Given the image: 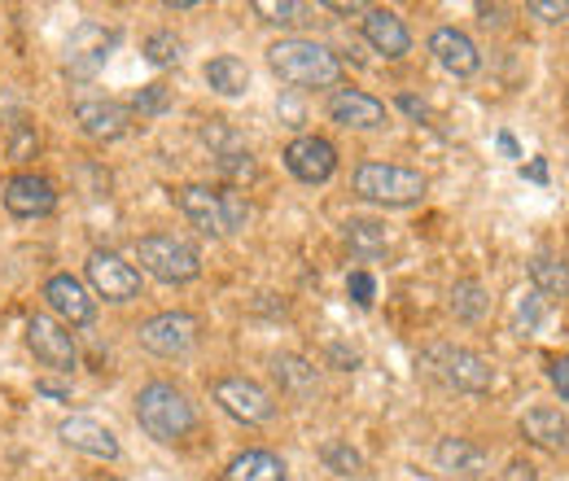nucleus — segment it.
<instances>
[{
    "mask_svg": "<svg viewBox=\"0 0 569 481\" xmlns=\"http://www.w3.org/2000/svg\"><path fill=\"white\" fill-rule=\"evenodd\" d=\"M137 420L149 438L158 442H184L189 433H198V408L189 403L184 390H176L171 381H149L137 394Z\"/></svg>",
    "mask_w": 569,
    "mask_h": 481,
    "instance_id": "nucleus-1",
    "label": "nucleus"
},
{
    "mask_svg": "<svg viewBox=\"0 0 569 481\" xmlns=\"http://www.w3.org/2000/svg\"><path fill=\"white\" fill-rule=\"evenodd\" d=\"M268 67L281 74L293 88H338L342 83V62L333 49L316 44V40H277L268 49Z\"/></svg>",
    "mask_w": 569,
    "mask_h": 481,
    "instance_id": "nucleus-2",
    "label": "nucleus"
},
{
    "mask_svg": "<svg viewBox=\"0 0 569 481\" xmlns=\"http://www.w3.org/2000/svg\"><path fill=\"white\" fill-rule=\"evenodd\" d=\"M176 202L184 210V219L207 232V237H228L237 228H246L250 219V202L237 189H207V184H189L176 193Z\"/></svg>",
    "mask_w": 569,
    "mask_h": 481,
    "instance_id": "nucleus-3",
    "label": "nucleus"
},
{
    "mask_svg": "<svg viewBox=\"0 0 569 481\" xmlns=\"http://www.w3.org/2000/svg\"><path fill=\"white\" fill-rule=\"evenodd\" d=\"M137 263L162 284H189V280L202 275V254L184 237H171V232L141 237L137 241Z\"/></svg>",
    "mask_w": 569,
    "mask_h": 481,
    "instance_id": "nucleus-4",
    "label": "nucleus"
},
{
    "mask_svg": "<svg viewBox=\"0 0 569 481\" xmlns=\"http://www.w3.org/2000/svg\"><path fill=\"white\" fill-rule=\"evenodd\" d=\"M356 193L381 207H417L426 198V176L395 162H363L356 171Z\"/></svg>",
    "mask_w": 569,
    "mask_h": 481,
    "instance_id": "nucleus-5",
    "label": "nucleus"
},
{
    "mask_svg": "<svg viewBox=\"0 0 569 481\" xmlns=\"http://www.w3.org/2000/svg\"><path fill=\"white\" fill-rule=\"evenodd\" d=\"M429 368H433L451 390H465V394H487V390L496 385L491 359H482L478 350H465V345H433V350H429Z\"/></svg>",
    "mask_w": 569,
    "mask_h": 481,
    "instance_id": "nucleus-6",
    "label": "nucleus"
},
{
    "mask_svg": "<svg viewBox=\"0 0 569 481\" xmlns=\"http://www.w3.org/2000/svg\"><path fill=\"white\" fill-rule=\"evenodd\" d=\"M198 333H202V324H198V315H189V311H162V315H149L141 329H137V338L149 354H162V359H176V354H189L193 345H198Z\"/></svg>",
    "mask_w": 569,
    "mask_h": 481,
    "instance_id": "nucleus-7",
    "label": "nucleus"
},
{
    "mask_svg": "<svg viewBox=\"0 0 569 481\" xmlns=\"http://www.w3.org/2000/svg\"><path fill=\"white\" fill-rule=\"evenodd\" d=\"M214 403L232 415V420H241V424H268L277 415V399L259 381H250V377H223V381H214Z\"/></svg>",
    "mask_w": 569,
    "mask_h": 481,
    "instance_id": "nucleus-8",
    "label": "nucleus"
},
{
    "mask_svg": "<svg viewBox=\"0 0 569 481\" xmlns=\"http://www.w3.org/2000/svg\"><path fill=\"white\" fill-rule=\"evenodd\" d=\"M88 284L106 298V302H132L141 293V272L132 263H123L110 250H92L88 254Z\"/></svg>",
    "mask_w": 569,
    "mask_h": 481,
    "instance_id": "nucleus-9",
    "label": "nucleus"
},
{
    "mask_svg": "<svg viewBox=\"0 0 569 481\" xmlns=\"http://www.w3.org/2000/svg\"><path fill=\"white\" fill-rule=\"evenodd\" d=\"M284 167L302 184H325L338 171V149L325 137H298L289 140V149H284Z\"/></svg>",
    "mask_w": 569,
    "mask_h": 481,
    "instance_id": "nucleus-10",
    "label": "nucleus"
},
{
    "mask_svg": "<svg viewBox=\"0 0 569 481\" xmlns=\"http://www.w3.org/2000/svg\"><path fill=\"white\" fill-rule=\"evenodd\" d=\"M27 345L36 350V359H40L44 368H58V372H71L74 359H79L67 324H58L53 315H31V320H27Z\"/></svg>",
    "mask_w": 569,
    "mask_h": 481,
    "instance_id": "nucleus-11",
    "label": "nucleus"
},
{
    "mask_svg": "<svg viewBox=\"0 0 569 481\" xmlns=\"http://www.w3.org/2000/svg\"><path fill=\"white\" fill-rule=\"evenodd\" d=\"M53 207H58V189H53V180H44L36 171H22L4 184V210L18 219H40Z\"/></svg>",
    "mask_w": 569,
    "mask_h": 481,
    "instance_id": "nucleus-12",
    "label": "nucleus"
},
{
    "mask_svg": "<svg viewBox=\"0 0 569 481\" xmlns=\"http://www.w3.org/2000/svg\"><path fill=\"white\" fill-rule=\"evenodd\" d=\"M363 40L377 53H386L390 62H399V58L412 53V31L403 27V18L395 9H363Z\"/></svg>",
    "mask_w": 569,
    "mask_h": 481,
    "instance_id": "nucleus-13",
    "label": "nucleus"
},
{
    "mask_svg": "<svg viewBox=\"0 0 569 481\" xmlns=\"http://www.w3.org/2000/svg\"><path fill=\"white\" fill-rule=\"evenodd\" d=\"M329 114H333V123L356 128V132H377V128H386V106H381L377 97L359 92V88H338V92L329 97Z\"/></svg>",
    "mask_w": 569,
    "mask_h": 481,
    "instance_id": "nucleus-14",
    "label": "nucleus"
},
{
    "mask_svg": "<svg viewBox=\"0 0 569 481\" xmlns=\"http://www.w3.org/2000/svg\"><path fill=\"white\" fill-rule=\"evenodd\" d=\"M44 302H49V311H53L62 324H92V315H97L88 289L67 272L44 280Z\"/></svg>",
    "mask_w": 569,
    "mask_h": 481,
    "instance_id": "nucleus-15",
    "label": "nucleus"
},
{
    "mask_svg": "<svg viewBox=\"0 0 569 481\" xmlns=\"http://www.w3.org/2000/svg\"><path fill=\"white\" fill-rule=\"evenodd\" d=\"M429 53L438 58V67L451 70V74H460V79L478 74V67H482L478 44H473L465 31H456V27H438V31L429 36Z\"/></svg>",
    "mask_w": 569,
    "mask_h": 481,
    "instance_id": "nucleus-16",
    "label": "nucleus"
},
{
    "mask_svg": "<svg viewBox=\"0 0 569 481\" xmlns=\"http://www.w3.org/2000/svg\"><path fill=\"white\" fill-rule=\"evenodd\" d=\"M62 442L74 447V451H83V455H92V460H119V438L106 429V424H97V420H88V415H71V420H62Z\"/></svg>",
    "mask_w": 569,
    "mask_h": 481,
    "instance_id": "nucleus-17",
    "label": "nucleus"
},
{
    "mask_svg": "<svg viewBox=\"0 0 569 481\" xmlns=\"http://www.w3.org/2000/svg\"><path fill=\"white\" fill-rule=\"evenodd\" d=\"M74 119H79V128L92 140H119L132 128V114L119 101H79L74 106Z\"/></svg>",
    "mask_w": 569,
    "mask_h": 481,
    "instance_id": "nucleus-18",
    "label": "nucleus"
},
{
    "mask_svg": "<svg viewBox=\"0 0 569 481\" xmlns=\"http://www.w3.org/2000/svg\"><path fill=\"white\" fill-rule=\"evenodd\" d=\"M521 438L543 451H569V420L561 408H530L521 415Z\"/></svg>",
    "mask_w": 569,
    "mask_h": 481,
    "instance_id": "nucleus-19",
    "label": "nucleus"
},
{
    "mask_svg": "<svg viewBox=\"0 0 569 481\" xmlns=\"http://www.w3.org/2000/svg\"><path fill=\"white\" fill-rule=\"evenodd\" d=\"M223 481H284V460L272 455V451H241Z\"/></svg>",
    "mask_w": 569,
    "mask_h": 481,
    "instance_id": "nucleus-20",
    "label": "nucleus"
},
{
    "mask_svg": "<svg viewBox=\"0 0 569 481\" xmlns=\"http://www.w3.org/2000/svg\"><path fill=\"white\" fill-rule=\"evenodd\" d=\"M438 464H442L447 473L478 478L482 464H487V455H482V447H473L469 438H442V442H438Z\"/></svg>",
    "mask_w": 569,
    "mask_h": 481,
    "instance_id": "nucleus-21",
    "label": "nucleus"
},
{
    "mask_svg": "<svg viewBox=\"0 0 569 481\" xmlns=\"http://www.w3.org/2000/svg\"><path fill=\"white\" fill-rule=\"evenodd\" d=\"M207 83H211L219 97H241V92L250 88V67H246L241 58H232V53L211 58V62H207Z\"/></svg>",
    "mask_w": 569,
    "mask_h": 481,
    "instance_id": "nucleus-22",
    "label": "nucleus"
},
{
    "mask_svg": "<svg viewBox=\"0 0 569 481\" xmlns=\"http://www.w3.org/2000/svg\"><path fill=\"white\" fill-rule=\"evenodd\" d=\"M530 280H535V289L548 293V298H569V263L566 259L535 254V259H530Z\"/></svg>",
    "mask_w": 569,
    "mask_h": 481,
    "instance_id": "nucleus-23",
    "label": "nucleus"
},
{
    "mask_svg": "<svg viewBox=\"0 0 569 481\" xmlns=\"http://www.w3.org/2000/svg\"><path fill=\"white\" fill-rule=\"evenodd\" d=\"M487 307H491V298H487V289H482V280H456L451 284V315L456 320H482L487 315Z\"/></svg>",
    "mask_w": 569,
    "mask_h": 481,
    "instance_id": "nucleus-24",
    "label": "nucleus"
},
{
    "mask_svg": "<svg viewBox=\"0 0 569 481\" xmlns=\"http://www.w3.org/2000/svg\"><path fill=\"white\" fill-rule=\"evenodd\" d=\"M272 377L281 381L284 394H311L316 390V368L307 363V359H298V354H281L277 363H272Z\"/></svg>",
    "mask_w": 569,
    "mask_h": 481,
    "instance_id": "nucleus-25",
    "label": "nucleus"
},
{
    "mask_svg": "<svg viewBox=\"0 0 569 481\" xmlns=\"http://www.w3.org/2000/svg\"><path fill=\"white\" fill-rule=\"evenodd\" d=\"M320 460H325L338 478H359V473H363L359 451H351V447H347V442H338V438H329V442L320 447Z\"/></svg>",
    "mask_w": 569,
    "mask_h": 481,
    "instance_id": "nucleus-26",
    "label": "nucleus"
},
{
    "mask_svg": "<svg viewBox=\"0 0 569 481\" xmlns=\"http://www.w3.org/2000/svg\"><path fill=\"white\" fill-rule=\"evenodd\" d=\"M180 40L171 36V31H153V36H144V58L153 62V67H176L180 62Z\"/></svg>",
    "mask_w": 569,
    "mask_h": 481,
    "instance_id": "nucleus-27",
    "label": "nucleus"
},
{
    "mask_svg": "<svg viewBox=\"0 0 569 481\" xmlns=\"http://www.w3.org/2000/svg\"><path fill=\"white\" fill-rule=\"evenodd\" d=\"M214 167H219L228 180H237V184L259 176V162H254L246 149H228V153H219V158H214Z\"/></svg>",
    "mask_w": 569,
    "mask_h": 481,
    "instance_id": "nucleus-28",
    "label": "nucleus"
},
{
    "mask_svg": "<svg viewBox=\"0 0 569 481\" xmlns=\"http://www.w3.org/2000/svg\"><path fill=\"white\" fill-rule=\"evenodd\" d=\"M254 13H259L263 22H277V27H289V22H298L302 4H293V0H254Z\"/></svg>",
    "mask_w": 569,
    "mask_h": 481,
    "instance_id": "nucleus-29",
    "label": "nucleus"
},
{
    "mask_svg": "<svg viewBox=\"0 0 569 481\" xmlns=\"http://www.w3.org/2000/svg\"><path fill=\"white\" fill-rule=\"evenodd\" d=\"M351 245H359V250H381V245H386V237H381V228H377V223L356 219V223H351Z\"/></svg>",
    "mask_w": 569,
    "mask_h": 481,
    "instance_id": "nucleus-30",
    "label": "nucleus"
},
{
    "mask_svg": "<svg viewBox=\"0 0 569 481\" xmlns=\"http://www.w3.org/2000/svg\"><path fill=\"white\" fill-rule=\"evenodd\" d=\"M167 101H171V92H167L162 83H149V88H141V97H137V110H141V114H162Z\"/></svg>",
    "mask_w": 569,
    "mask_h": 481,
    "instance_id": "nucleus-31",
    "label": "nucleus"
},
{
    "mask_svg": "<svg viewBox=\"0 0 569 481\" xmlns=\"http://www.w3.org/2000/svg\"><path fill=\"white\" fill-rule=\"evenodd\" d=\"M36 149H40V137H36L27 123H13V144H9V153L22 162V158H31Z\"/></svg>",
    "mask_w": 569,
    "mask_h": 481,
    "instance_id": "nucleus-32",
    "label": "nucleus"
},
{
    "mask_svg": "<svg viewBox=\"0 0 569 481\" xmlns=\"http://www.w3.org/2000/svg\"><path fill=\"white\" fill-rule=\"evenodd\" d=\"M535 18H543V22H561V18H569V0H530L526 4Z\"/></svg>",
    "mask_w": 569,
    "mask_h": 481,
    "instance_id": "nucleus-33",
    "label": "nucleus"
},
{
    "mask_svg": "<svg viewBox=\"0 0 569 481\" xmlns=\"http://www.w3.org/2000/svg\"><path fill=\"white\" fill-rule=\"evenodd\" d=\"M347 289H351V298H356L359 307H372V293H377V284H372V275H368V272L351 275V284H347Z\"/></svg>",
    "mask_w": 569,
    "mask_h": 481,
    "instance_id": "nucleus-34",
    "label": "nucleus"
},
{
    "mask_svg": "<svg viewBox=\"0 0 569 481\" xmlns=\"http://www.w3.org/2000/svg\"><path fill=\"white\" fill-rule=\"evenodd\" d=\"M552 385H557V394L561 399H569V354H561V359H552Z\"/></svg>",
    "mask_w": 569,
    "mask_h": 481,
    "instance_id": "nucleus-35",
    "label": "nucleus"
},
{
    "mask_svg": "<svg viewBox=\"0 0 569 481\" xmlns=\"http://www.w3.org/2000/svg\"><path fill=\"white\" fill-rule=\"evenodd\" d=\"M399 106H403V114H412V119H426V114H429L426 101H417L412 92H403V97H399Z\"/></svg>",
    "mask_w": 569,
    "mask_h": 481,
    "instance_id": "nucleus-36",
    "label": "nucleus"
},
{
    "mask_svg": "<svg viewBox=\"0 0 569 481\" xmlns=\"http://www.w3.org/2000/svg\"><path fill=\"white\" fill-rule=\"evenodd\" d=\"M503 481H535V469H530V464H508Z\"/></svg>",
    "mask_w": 569,
    "mask_h": 481,
    "instance_id": "nucleus-37",
    "label": "nucleus"
},
{
    "mask_svg": "<svg viewBox=\"0 0 569 481\" xmlns=\"http://www.w3.org/2000/svg\"><path fill=\"white\" fill-rule=\"evenodd\" d=\"M526 176H530V180H539V184H543V180H548V167H543V162H530V167H526Z\"/></svg>",
    "mask_w": 569,
    "mask_h": 481,
    "instance_id": "nucleus-38",
    "label": "nucleus"
},
{
    "mask_svg": "<svg viewBox=\"0 0 569 481\" xmlns=\"http://www.w3.org/2000/svg\"><path fill=\"white\" fill-rule=\"evenodd\" d=\"M499 149H503V153H508V158H517V140L508 137V132H503V137H499Z\"/></svg>",
    "mask_w": 569,
    "mask_h": 481,
    "instance_id": "nucleus-39",
    "label": "nucleus"
}]
</instances>
